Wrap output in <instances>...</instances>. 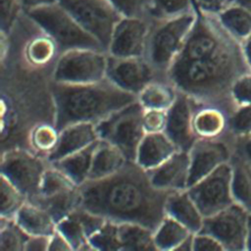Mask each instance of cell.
<instances>
[{"label":"cell","instance_id":"cell-29","mask_svg":"<svg viewBox=\"0 0 251 251\" xmlns=\"http://www.w3.org/2000/svg\"><path fill=\"white\" fill-rule=\"evenodd\" d=\"M192 232L174 218L166 215L154 230L157 250H175Z\"/></svg>","mask_w":251,"mask_h":251},{"label":"cell","instance_id":"cell-49","mask_svg":"<svg viewBox=\"0 0 251 251\" xmlns=\"http://www.w3.org/2000/svg\"><path fill=\"white\" fill-rule=\"evenodd\" d=\"M240 43H241V49H242L244 59L247 63L248 68L251 71V34Z\"/></svg>","mask_w":251,"mask_h":251},{"label":"cell","instance_id":"cell-42","mask_svg":"<svg viewBox=\"0 0 251 251\" xmlns=\"http://www.w3.org/2000/svg\"><path fill=\"white\" fill-rule=\"evenodd\" d=\"M124 16H136L149 19L151 0H112Z\"/></svg>","mask_w":251,"mask_h":251},{"label":"cell","instance_id":"cell-48","mask_svg":"<svg viewBox=\"0 0 251 251\" xmlns=\"http://www.w3.org/2000/svg\"><path fill=\"white\" fill-rule=\"evenodd\" d=\"M56 2H59V0H21L24 13L27 12L29 10H33V9L43 7L46 5H50V4H53Z\"/></svg>","mask_w":251,"mask_h":251},{"label":"cell","instance_id":"cell-41","mask_svg":"<svg viewBox=\"0 0 251 251\" xmlns=\"http://www.w3.org/2000/svg\"><path fill=\"white\" fill-rule=\"evenodd\" d=\"M22 11L21 0H1V31L9 33Z\"/></svg>","mask_w":251,"mask_h":251},{"label":"cell","instance_id":"cell-39","mask_svg":"<svg viewBox=\"0 0 251 251\" xmlns=\"http://www.w3.org/2000/svg\"><path fill=\"white\" fill-rule=\"evenodd\" d=\"M230 99L233 105H251V72L240 75L230 88Z\"/></svg>","mask_w":251,"mask_h":251},{"label":"cell","instance_id":"cell-31","mask_svg":"<svg viewBox=\"0 0 251 251\" xmlns=\"http://www.w3.org/2000/svg\"><path fill=\"white\" fill-rule=\"evenodd\" d=\"M57 230L69 240L74 250H94L78 217L77 209L57 223Z\"/></svg>","mask_w":251,"mask_h":251},{"label":"cell","instance_id":"cell-35","mask_svg":"<svg viewBox=\"0 0 251 251\" xmlns=\"http://www.w3.org/2000/svg\"><path fill=\"white\" fill-rule=\"evenodd\" d=\"M28 200L27 196L1 175V217L15 218L19 210Z\"/></svg>","mask_w":251,"mask_h":251},{"label":"cell","instance_id":"cell-7","mask_svg":"<svg viewBox=\"0 0 251 251\" xmlns=\"http://www.w3.org/2000/svg\"><path fill=\"white\" fill-rule=\"evenodd\" d=\"M108 53L103 50L76 48L61 52L56 60L54 82L87 84L104 80L107 75Z\"/></svg>","mask_w":251,"mask_h":251},{"label":"cell","instance_id":"cell-21","mask_svg":"<svg viewBox=\"0 0 251 251\" xmlns=\"http://www.w3.org/2000/svg\"><path fill=\"white\" fill-rule=\"evenodd\" d=\"M15 220L28 235H52L57 230V222L52 215L30 200L23 205L15 216Z\"/></svg>","mask_w":251,"mask_h":251},{"label":"cell","instance_id":"cell-8","mask_svg":"<svg viewBox=\"0 0 251 251\" xmlns=\"http://www.w3.org/2000/svg\"><path fill=\"white\" fill-rule=\"evenodd\" d=\"M107 52L114 28L124 17L112 0H59Z\"/></svg>","mask_w":251,"mask_h":251},{"label":"cell","instance_id":"cell-10","mask_svg":"<svg viewBox=\"0 0 251 251\" xmlns=\"http://www.w3.org/2000/svg\"><path fill=\"white\" fill-rule=\"evenodd\" d=\"M187 191L204 218L213 216L234 203L229 162L187 187Z\"/></svg>","mask_w":251,"mask_h":251},{"label":"cell","instance_id":"cell-20","mask_svg":"<svg viewBox=\"0 0 251 251\" xmlns=\"http://www.w3.org/2000/svg\"><path fill=\"white\" fill-rule=\"evenodd\" d=\"M166 213L187 227L192 233L201 231L203 227L205 218L187 189L170 193L166 204Z\"/></svg>","mask_w":251,"mask_h":251},{"label":"cell","instance_id":"cell-24","mask_svg":"<svg viewBox=\"0 0 251 251\" xmlns=\"http://www.w3.org/2000/svg\"><path fill=\"white\" fill-rule=\"evenodd\" d=\"M96 143L50 164L63 171L75 184L80 186L89 179Z\"/></svg>","mask_w":251,"mask_h":251},{"label":"cell","instance_id":"cell-46","mask_svg":"<svg viewBox=\"0 0 251 251\" xmlns=\"http://www.w3.org/2000/svg\"><path fill=\"white\" fill-rule=\"evenodd\" d=\"M51 235L39 234L29 235L25 244L26 251H47L49 250Z\"/></svg>","mask_w":251,"mask_h":251},{"label":"cell","instance_id":"cell-30","mask_svg":"<svg viewBox=\"0 0 251 251\" xmlns=\"http://www.w3.org/2000/svg\"><path fill=\"white\" fill-rule=\"evenodd\" d=\"M60 51L57 43L49 35L42 33L31 38L25 46L24 56L26 62L34 67H43L49 64Z\"/></svg>","mask_w":251,"mask_h":251},{"label":"cell","instance_id":"cell-28","mask_svg":"<svg viewBox=\"0 0 251 251\" xmlns=\"http://www.w3.org/2000/svg\"><path fill=\"white\" fill-rule=\"evenodd\" d=\"M30 201L37 203L45 208L58 223L79 207H81V194L79 186L72 190L50 196H37Z\"/></svg>","mask_w":251,"mask_h":251},{"label":"cell","instance_id":"cell-12","mask_svg":"<svg viewBox=\"0 0 251 251\" xmlns=\"http://www.w3.org/2000/svg\"><path fill=\"white\" fill-rule=\"evenodd\" d=\"M151 24L146 18L124 16L114 28L107 53L114 57L144 56Z\"/></svg>","mask_w":251,"mask_h":251},{"label":"cell","instance_id":"cell-3","mask_svg":"<svg viewBox=\"0 0 251 251\" xmlns=\"http://www.w3.org/2000/svg\"><path fill=\"white\" fill-rule=\"evenodd\" d=\"M55 126L61 130L75 123L98 124L114 112L137 100L136 95L104 80L87 84L54 82Z\"/></svg>","mask_w":251,"mask_h":251},{"label":"cell","instance_id":"cell-25","mask_svg":"<svg viewBox=\"0 0 251 251\" xmlns=\"http://www.w3.org/2000/svg\"><path fill=\"white\" fill-rule=\"evenodd\" d=\"M118 224L120 251L157 250L153 230L134 223Z\"/></svg>","mask_w":251,"mask_h":251},{"label":"cell","instance_id":"cell-40","mask_svg":"<svg viewBox=\"0 0 251 251\" xmlns=\"http://www.w3.org/2000/svg\"><path fill=\"white\" fill-rule=\"evenodd\" d=\"M142 123L146 133L164 132L168 124V110L144 109Z\"/></svg>","mask_w":251,"mask_h":251},{"label":"cell","instance_id":"cell-32","mask_svg":"<svg viewBox=\"0 0 251 251\" xmlns=\"http://www.w3.org/2000/svg\"><path fill=\"white\" fill-rule=\"evenodd\" d=\"M28 234L19 226L15 218H2L0 224V249L5 251H23Z\"/></svg>","mask_w":251,"mask_h":251},{"label":"cell","instance_id":"cell-17","mask_svg":"<svg viewBox=\"0 0 251 251\" xmlns=\"http://www.w3.org/2000/svg\"><path fill=\"white\" fill-rule=\"evenodd\" d=\"M99 139L96 124L81 122L69 125L60 130L59 142L47 156V160L54 163L94 144Z\"/></svg>","mask_w":251,"mask_h":251},{"label":"cell","instance_id":"cell-37","mask_svg":"<svg viewBox=\"0 0 251 251\" xmlns=\"http://www.w3.org/2000/svg\"><path fill=\"white\" fill-rule=\"evenodd\" d=\"M89 242L94 250H120L119 224L106 220L104 225L89 238Z\"/></svg>","mask_w":251,"mask_h":251},{"label":"cell","instance_id":"cell-16","mask_svg":"<svg viewBox=\"0 0 251 251\" xmlns=\"http://www.w3.org/2000/svg\"><path fill=\"white\" fill-rule=\"evenodd\" d=\"M189 170V152L177 150L164 163L148 171V173L154 186L173 192L187 189Z\"/></svg>","mask_w":251,"mask_h":251},{"label":"cell","instance_id":"cell-33","mask_svg":"<svg viewBox=\"0 0 251 251\" xmlns=\"http://www.w3.org/2000/svg\"><path fill=\"white\" fill-rule=\"evenodd\" d=\"M76 187H78V185L75 184L63 171L50 164L43 175L38 196L50 197Z\"/></svg>","mask_w":251,"mask_h":251},{"label":"cell","instance_id":"cell-13","mask_svg":"<svg viewBox=\"0 0 251 251\" xmlns=\"http://www.w3.org/2000/svg\"><path fill=\"white\" fill-rule=\"evenodd\" d=\"M156 75L155 70L144 56L114 57L108 54L106 78L136 97Z\"/></svg>","mask_w":251,"mask_h":251},{"label":"cell","instance_id":"cell-51","mask_svg":"<svg viewBox=\"0 0 251 251\" xmlns=\"http://www.w3.org/2000/svg\"><path fill=\"white\" fill-rule=\"evenodd\" d=\"M245 250L251 251V215H250L249 223H248V229H247V235H246Z\"/></svg>","mask_w":251,"mask_h":251},{"label":"cell","instance_id":"cell-2","mask_svg":"<svg viewBox=\"0 0 251 251\" xmlns=\"http://www.w3.org/2000/svg\"><path fill=\"white\" fill-rule=\"evenodd\" d=\"M81 207L116 223H134L155 230L166 217L170 191L157 188L148 171L128 161L116 174L79 186Z\"/></svg>","mask_w":251,"mask_h":251},{"label":"cell","instance_id":"cell-50","mask_svg":"<svg viewBox=\"0 0 251 251\" xmlns=\"http://www.w3.org/2000/svg\"><path fill=\"white\" fill-rule=\"evenodd\" d=\"M193 235L190 234L187 238H185L176 249V251H193Z\"/></svg>","mask_w":251,"mask_h":251},{"label":"cell","instance_id":"cell-27","mask_svg":"<svg viewBox=\"0 0 251 251\" xmlns=\"http://www.w3.org/2000/svg\"><path fill=\"white\" fill-rule=\"evenodd\" d=\"M229 164L233 200L251 213V167L233 153Z\"/></svg>","mask_w":251,"mask_h":251},{"label":"cell","instance_id":"cell-15","mask_svg":"<svg viewBox=\"0 0 251 251\" xmlns=\"http://www.w3.org/2000/svg\"><path fill=\"white\" fill-rule=\"evenodd\" d=\"M197 102L179 92L176 102L168 110V124L165 132L179 150L189 151L197 136L193 129V116Z\"/></svg>","mask_w":251,"mask_h":251},{"label":"cell","instance_id":"cell-18","mask_svg":"<svg viewBox=\"0 0 251 251\" xmlns=\"http://www.w3.org/2000/svg\"><path fill=\"white\" fill-rule=\"evenodd\" d=\"M179 150L169 135L164 132L146 133L140 142L135 163L146 171L160 166Z\"/></svg>","mask_w":251,"mask_h":251},{"label":"cell","instance_id":"cell-9","mask_svg":"<svg viewBox=\"0 0 251 251\" xmlns=\"http://www.w3.org/2000/svg\"><path fill=\"white\" fill-rule=\"evenodd\" d=\"M50 163L23 149L5 152L1 159V175L31 200L39 195L43 175Z\"/></svg>","mask_w":251,"mask_h":251},{"label":"cell","instance_id":"cell-38","mask_svg":"<svg viewBox=\"0 0 251 251\" xmlns=\"http://www.w3.org/2000/svg\"><path fill=\"white\" fill-rule=\"evenodd\" d=\"M227 133L232 139L251 133V105L234 107L228 114Z\"/></svg>","mask_w":251,"mask_h":251},{"label":"cell","instance_id":"cell-44","mask_svg":"<svg viewBox=\"0 0 251 251\" xmlns=\"http://www.w3.org/2000/svg\"><path fill=\"white\" fill-rule=\"evenodd\" d=\"M232 153L251 167V133L232 140Z\"/></svg>","mask_w":251,"mask_h":251},{"label":"cell","instance_id":"cell-5","mask_svg":"<svg viewBox=\"0 0 251 251\" xmlns=\"http://www.w3.org/2000/svg\"><path fill=\"white\" fill-rule=\"evenodd\" d=\"M24 14L38 28L55 40L60 52L76 48L103 50L100 43L78 24L60 2L29 10Z\"/></svg>","mask_w":251,"mask_h":251},{"label":"cell","instance_id":"cell-19","mask_svg":"<svg viewBox=\"0 0 251 251\" xmlns=\"http://www.w3.org/2000/svg\"><path fill=\"white\" fill-rule=\"evenodd\" d=\"M195 108L193 129L197 138H219L227 132V118L231 110L213 104Z\"/></svg>","mask_w":251,"mask_h":251},{"label":"cell","instance_id":"cell-1","mask_svg":"<svg viewBox=\"0 0 251 251\" xmlns=\"http://www.w3.org/2000/svg\"><path fill=\"white\" fill-rule=\"evenodd\" d=\"M248 72L241 43L224 28L216 15L197 9L195 24L168 70L167 79L198 104L226 108L233 105L231 85Z\"/></svg>","mask_w":251,"mask_h":251},{"label":"cell","instance_id":"cell-47","mask_svg":"<svg viewBox=\"0 0 251 251\" xmlns=\"http://www.w3.org/2000/svg\"><path fill=\"white\" fill-rule=\"evenodd\" d=\"M74 250L69 240L59 231L56 230L50 239L49 251H70Z\"/></svg>","mask_w":251,"mask_h":251},{"label":"cell","instance_id":"cell-43","mask_svg":"<svg viewBox=\"0 0 251 251\" xmlns=\"http://www.w3.org/2000/svg\"><path fill=\"white\" fill-rule=\"evenodd\" d=\"M193 251H226L222 243L213 235L199 231L193 235Z\"/></svg>","mask_w":251,"mask_h":251},{"label":"cell","instance_id":"cell-34","mask_svg":"<svg viewBox=\"0 0 251 251\" xmlns=\"http://www.w3.org/2000/svg\"><path fill=\"white\" fill-rule=\"evenodd\" d=\"M196 9L194 0H151L149 19L151 22L170 19Z\"/></svg>","mask_w":251,"mask_h":251},{"label":"cell","instance_id":"cell-22","mask_svg":"<svg viewBox=\"0 0 251 251\" xmlns=\"http://www.w3.org/2000/svg\"><path fill=\"white\" fill-rule=\"evenodd\" d=\"M128 162L126 155L114 144L99 139L96 143L89 179H102L119 172Z\"/></svg>","mask_w":251,"mask_h":251},{"label":"cell","instance_id":"cell-6","mask_svg":"<svg viewBox=\"0 0 251 251\" xmlns=\"http://www.w3.org/2000/svg\"><path fill=\"white\" fill-rule=\"evenodd\" d=\"M143 111L144 108L136 100L96 124L99 138L121 149L128 161H135L138 146L146 134L142 123Z\"/></svg>","mask_w":251,"mask_h":251},{"label":"cell","instance_id":"cell-26","mask_svg":"<svg viewBox=\"0 0 251 251\" xmlns=\"http://www.w3.org/2000/svg\"><path fill=\"white\" fill-rule=\"evenodd\" d=\"M216 16L224 28L239 42L251 34V10L230 3Z\"/></svg>","mask_w":251,"mask_h":251},{"label":"cell","instance_id":"cell-23","mask_svg":"<svg viewBox=\"0 0 251 251\" xmlns=\"http://www.w3.org/2000/svg\"><path fill=\"white\" fill-rule=\"evenodd\" d=\"M178 90L168 79H154L137 95V101L144 109L169 110L176 102Z\"/></svg>","mask_w":251,"mask_h":251},{"label":"cell","instance_id":"cell-14","mask_svg":"<svg viewBox=\"0 0 251 251\" xmlns=\"http://www.w3.org/2000/svg\"><path fill=\"white\" fill-rule=\"evenodd\" d=\"M188 186L202 179L220 166L228 163L232 156V143L224 137L197 138L190 148Z\"/></svg>","mask_w":251,"mask_h":251},{"label":"cell","instance_id":"cell-45","mask_svg":"<svg viewBox=\"0 0 251 251\" xmlns=\"http://www.w3.org/2000/svg\"><path fill=\"white\" fill-rule=\"evenodd\" d=\"M194 3L199 11L210 15H218L230 4V0H194Z\"/></svg>","mask_w":251,"mask_h":251},{"label":"cell","instance_id":"cell-4","mask_svg":"<svg viewBox=\"0 0 251 251\" xmlns=\"http://www.w3.org/2000/svg\"><path fill=\"white\" fill-rule=\"evenodd\" d=\"M197 18V9L151 24L144 57L159 75H165L182 49Z\"/></svg>","mask_w":251,"mask_h":251},{"label":"cell","instance_id":"cell-36","mask_svg":"<svg viewBox=\"0 0 251 251\" xmlns=\"http://www.w3.org/2000/svg\"><path fill=\"white\" fill-rule=\"evenodd\" d=\"M60 130L54 126L40 124L31 129L30 144L36 151L47 156L56 148L59 142Z\"/></svg>","mask_w":251,"mask_h":251},{"label":"cell","instance_id":"cell-11","mask_svg":"<svg viewBox=\"0 0 251 251\" xmlns=\"http://www.w3.org/2000/svg\"><path fill=\"white\" fill-rule=\"evenodd\" d=\"M250 215L245 208L234 202L219 213L205 218L201 231L216 237L226 251H243Z\"/></svg>","mask_w":251,"mask_h":251}]
</instances>
